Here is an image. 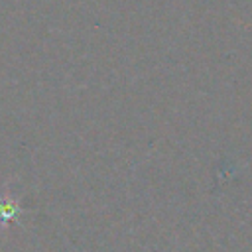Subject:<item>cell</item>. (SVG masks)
<instances>
[{"mask_svg": "<svg viewBox=\"0 0 252 252\" xmlns=\"http://www.w3.org/2000/svg\"><path fill=\"white\" fill-rule=\"evenodd\" d=\"M20 215H22V207L18 205V201L8 193L0 195V228L8 226Z\"/></svg>", "mask_w": 252, "mask_h": 252, "instance_id": "obj_1", "label": "cell"}]
</instances>
